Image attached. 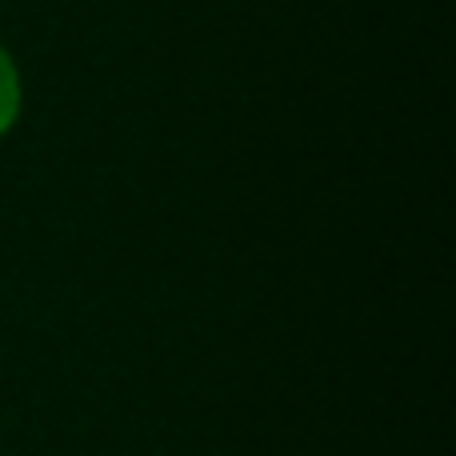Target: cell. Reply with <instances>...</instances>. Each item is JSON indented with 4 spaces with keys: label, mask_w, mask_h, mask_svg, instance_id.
Here are the masks:
<instances>
[{
    "label": "cell",
    "mask_w": 456,
    "mask_h": 456,
    "mask_svg": "<svg viewBox=\"0 0 456 456\" xmlns=\"http://www.w3.org/2000/svg\"><path fill=\"white\" fill-rule=\"evenodd\" d=\"M16 109H20V77H16L8 53L0 48V133L16 120Z\"/></svg>",
    "instance_id": "cell-1"
}]
</instances>
